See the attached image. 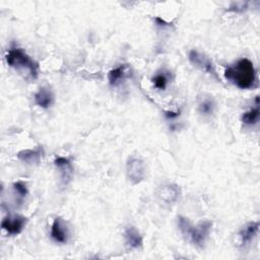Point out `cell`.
<instances>
[{
  "instance_id": "2",
  "label": "cell",
  "mask_w": 260,
  "mask_h": 260,
  "mask_svg": "<svg viewBox=\"0 0 260 260\" xmlns=\"http://www.w3.org/2000/svg\"><path fill=\"white\" fill-rule=\"evenodd\" d=\"M178 226L181 234L186 240L194 246L202 248L212 226V221L202 220L198 224L193 225L186 217H178Z\"/></svg>"
},
{
  "instance_id": "13",
  "label": "cell",
  "mask_w": 260,
  "mask_h": 260,
  "mask_svg": "<svg viewBox=\"0 0 260 260\" xmlns=\"http://www.w3.org/2000/svg\"><path fill=\"white\" fill-rule=\"evenodd\" d=\"M128 76H129V66L127 64H122L109 71L108 80L111 85L115 86V85H118L122 80H124Z\"/></svg>"
},
{
  "instance_id": "1",
  "label": "cell",
  "mask_w": 260,
  "mask_h": 260,
  "mask_svg": "<svg viewBox=\"0 0 260 260\" xmlns=\"http://www.w3.org/2000/svg\"><path fill=\"white\" fill-rule=\"evenodd\" d=\"M224 77L228 81L241 89H249L256 86V70L252 61L247 58L238 60L224 70Z\"/></svg>"
},
{
  "instance_id": "11",
  "label": "cell",
  "mask_w": 260,
  "mask_h": 260,
  "mask_svg": "<svg viewBox=\"0 0 260 260\" xmlns=\"http://www.w3.org/2000/svg\"><path fill=\"white\" fill-rule=\"evenodd\" d=\"M55 167L59 170L61 181L64 185H67L73 176V167L70 162V160L63 156H58L54 160Z\"/></svg>"
},
{
  "instance_id": "18",
  "label": "cell",
  "mask_w": 260,
  "mask_h": 260,
  "mask_svg": "<svg viewBox=\"0 0 260 260\" xmlns=\"http://www.w3.org/2000/svg\"><path fill=\"white\" fill-rule=\"evenodd\" d=\"M214 103L211 100H204L199 104V112L203 115H210L213 112Z\"/></svg>"
},
{
  "instance_id": "3",
  "label": "cell",
  "mask_w": 260,
  "mask_h": 260,
  "mask_svg": "<svg viewBox=\"0 0 260 260\" xmlns=\"http://www.w3.org/2000/svg\"><path fill=\"white\" fill-rule=\"evenodd\" d=\"M5 60L10 67L16 70L26 71L32 79H36L39 75V64L21 48L11 47L5 56Z\"/></svg>"
},
{
  "instance_id": "7",
  "label": "cell",
  "mask_w": 260,
  "mask_h": 260,
  "mask_svg": "<svg viewBox=\"0 0 260 260\" xmlns=\"http://www.w3.org/2000/svg\"><path fill=\"white\" fill-rule=\"evenodd\" d=\"M27 219L21 215L6 216L2 219L1 228L9 235H18L22 232Z\"/></svg>"
},
{
  "instance_id": "16",
  "label": "cell",
  "mask_w": 260,
  "mask_h": 260,
  "mask_svg": "<svg viewBox=\"0 0 260 260\" xmlns=\"http://www.w3.org/2000/svg\"><path fill=\"white\" fill-rule=\"evenodd\" d=\"M151 82L153 83L155 88H157L159 90H164V89H166L167 84L169 82V77L165 72L157 73L151 78Z\"/></svg>"
},
{
  "instance_id": "20",
  "label": "cell",
  "mask_w": 260,
  "mask_h": 260,
  "mask_svg": "<svg viewBox=\"0 0 260 260\" xmlns=\"http://www.w3.org/2000/svg\"><path fill=\"white\" fill-rule=\"evenodd\" d=\"M179 116H180V111H177V112H172V111L165 112V117L167 119H175V118H177Z\"/></svg>"
},
{
  "instance_id": "9",
  "label": "cell",
  "mask_w": 260,
  "mask_h": 260,
  "mask_svg": "<svg viewBox=\"0 0 260 260\" xmlns=\"http://www.w3.org/2000/svg\"><path fill=\"white\" fill-rule=\"evenodd\" d=\"M45 154L44 148L38 146L35 149H22L17 152V158L27 165H38Z\"/></svg>"
},
{
  "instance_id": "6",
  "label": "cell",
  "mask_w": 260,
  "mask_h": 260,
  "mask_svg": "<svg viewBox=\"0 0 260 260\" xmlns=\"http://www.w3.org/2000/svg\"><path fill=\"white\" fill-rule=\"evenodd\" d=\"M157 197L167 204H173L177 202L181 196V189L176 184H166L157 188Z\"/></svg>"
},
{
  "instance_id": "19",
  "label": "cell",
  "mask_w": 260,
  "mask_h": 260,
  "mask_svg": "<svg viewBox=\"0 0 260 260\" xmlns=\"http://www.w3.org/2000/svg\"><path fill=\"white\" fill-rule=\"evenodd\" d=\"M248 8V2H233L229 7V11L243 12Z\"/></svg>"
},
{
  "instance_id": "12",
  "label": "cell",
  "mask_w": 260,
  "mask_h": 260,
  "mask_svg": "<svg viewBox=\"0 0 260 260\" xmlns=\"http://www.w3.org/2000/svg\"><path fill=\"white\" fill-rule=\"evenodd\" d=\"M124 238H125V242H126L127 246L130 247L131 249H138L143 244V239H142L141 234L133 225L127 226L125 229Z\"/></svg>"
},
{
  "instance_id": "10",
  "label": "cell",
  "mask_w": 260,
  "mask_h": 260,
  "mask_svg": "<svg viewBox=\"0 0 260 260\" xmlns=\"http://www.w3.org/2000/svg\"><path fill=\"white\" fill-rule=\"evenodd\" d=\"M51 238L60 244H65L68 239V230L66 223L61 217H56L51 226Z\"/></svg>"
},
{
  "instance_id": "5",
  "label": "cell",
  "mask_w": 260,
  "mask_h": 260,
  "mask_svg": "<svg viewBox=\"0 0 260 260\" xmlns=\"http://www.w3.org/2000/svg\"><path fill=\"white\" fill-rule=\"evenodd\" d=\"M188 58H189V61L194 66L198 67L200 70H202V71H204V72H206V73H208L210 75H213V76L217 77V74H216V71H215L213 63L204 54L198 52L197 50H191L189 52Z\"/></svg>"
},
{
  "instance_id": "14",
  "label": "cell",
  "mask_w": 260,
  "mask_h": 260,
  "mask_svg": "<svg viewBox=\"0 0 260 260\" xmlns=\"http://www.w3.org/2000/svg\"><path fill=\"white\" fill-rule=\"evenodd\" d=\"M54 102V94L48 87H41L35 94V103L43 109H48Z\"/></svg>"
},
{
  "instance_id": "17",
  "label": "cell",
  "mask_w": 260,
  "mask_h": 260,
  "mask_svg": "<svg viewBox=\"0 0 260 260\" xmlns=\"http://www.w3.org/2000/svg\"><path fill=\"white\" fill-rule=\"evenodd\" d=\"M13 190L14 192L18 195L19 199H23L26 195H27V187H26V184L22 181H17V182H14L13 183Z\"/></svg>"
},
{
  "instance_id": "8",
  "label": "cell",
  "mask_w": 260,
  "mask_h": 260,
  "mask_svg": "<svg viewBox=\"0 0 260 260\" xmlns=\"http://www.w3.org/2000/svg\"><path fill=\"white\" fill-rule=\"evenodd\" d=\"M259 232V222L258 221H250L247 222L245 225L238 233L239 238V245L241 247H245L249 245L257 236Z\"/></svg>"
},
{
  "instance_id": "4",
  "label": "cell",
  "mask_w": 260,
  "mask_h": 260,
  "mask_svg": "<svg viewBox=\"0 0 260 260\" xmlns=\"http://www.w3.org/2000/svg\"><path fill=\"white\" fill-rule=\"evenodd\" d=\"M126 175L133 185L142 182L146 176V166L139 156H130L126 162Z\"/></svg>"
},
{
  "instance_id": "15",
  "label": "cell",
  "mask_w": 260,
  "mask_h": 260,
  "mask_svg": "<svg viewBox=\"0 0 260 260\" xmlns=\"http://www.w3.org/2000/svg\"><path fill=\"white\" fill-rule=\"evenodd\" d=\"M259 115H260V112H259V107L258 105H256L255 108H252L250 109L249 111L243 113L242 115V122L246 125H255L258 120H259Z\"/></svg>"
}]
</instances>
